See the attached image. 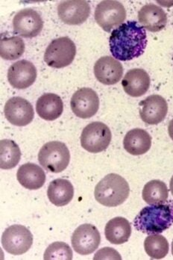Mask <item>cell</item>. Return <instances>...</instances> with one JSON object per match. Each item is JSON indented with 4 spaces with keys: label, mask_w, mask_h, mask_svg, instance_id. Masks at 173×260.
<instances>
[{
    "label": "cell",
    "mask_w": 173,
    "mask_h": 260,
    "mask_svg": "<svg viewBox=\"0 0 173 260\" xmlns=\"http://www.w3.org/2000/svg\"><path fill=\"white\" fill-rule=\"evenodd\" d=\"M125 150L133 156L145 154L150 150L152 146V137L146 130L131 129L125 135L123 140Z\"/></svg>",
    "instance_id": "19"
},
{
    "label": "cell",
    "mask_w": 173,
    "mask_h": 260,
    "mask_svg": "<svg viewBox=\"0 0 173 260\" xmlns=\"http://www.w3.org/2000/svg\"><path fill=\"white\" fill-rule=\"evenodd\" d=\"M33 244V236L23 225H12L3 233L2 245L11 254L17 256L26 253Z\"/></svg>",
    "instance_id": "7"
},
{
    "label": "cell",
    "mask_w": 173,
    "mask_h": 260,
    "mask_svg": "<svg viewBox=\"0 0 173 260\" xmlns=\"http://www.w3.org/2000/svg\"><path fill=\"white\" fill-rule=\"evenodd\" d=\"M110 128L101 122H93L84 128L81 136V144L87 151L97 153L104 151L112 142Z\"/></svg>",
    "instance_id": "6"
},
{
    "label": "cell",
    "mask_w": 173,
    "mask_h": 260,
    "mask_svg": "<svg viewBox=\"0 0 173 260\" xmlns=\"http://www.w3.org/2000/svg\"><path fill=\"white\" fill-rule=\"evenodd\" d=\"M94 17L104 31L110 32L113 28L123 24L126 18V11L120 2L106 0L98 4Z\"/></svg>",
    "instance_id": "8"
},
{
    "label": "cell",
    "mask_w": 173,
    "mask_h": 260,
    "mask_svg": "<svg viewBox=\"0 0 173 260\" xmlns=\"http://www.w3.org/2000/svg\"><path fill=\"white\" fill-rule=\"evenodd\" d=\"M143 199L149 205L163 204L167 201L169 190L165 182L161 180H151L146 184L142 192Z\"/></svg>",
    "instance_id": "24"
},
{
    "label": "cell",
    "mask_w": 173,
    "mask_h": 260,
    "mask_svg": "<svg viewBox=\"0 0 173 260\" xmlns=\"http://www.w3.org/2000/svg\"><path fill=\"white\" fill-rule=\"evenodd\" d=\"M93 259H122V257L115 249L103 247L95 254Z\"/></svg>",
    "instance_id": "29"
},
{
    "label": "cell",
    "mask_w": 173,
    "mask_h": 260,
    "mask_svg": "<svg viewBox=\"0 0 173 260\" xmlns=\"http://www.w3.org/2000/svg\"><path fill=\"white\" fill-rule=\"evenodd\" d=\"M128 182L117 174H108L95 188L96 201L108 207H115L123 204L129 196Z\"/></svg>",
    "instance_id": "3"
},
{
    "label": "cell",
    "mask_w": 173,
    "mask_h": 260,
    "mask_svg": "<svg viewBox=\"0 0 173 260\" xmlns=\"http://www.w3.org/2000/svg\"><path fill=\"white\" fill-rule=\"evenodd\" d=\"M44 21L36 11L25 9L19 11L13 19L14 32L25 39L36 37L42 31Z\"/></svg>",
    "instance_id": "9"
},
{
    "label": "cell",
    "mask_w": 173,
    "mask_h": 260,
    "mask_svg": "<svg viewBox=\"0 0 173 260\" xmlns=\"http://www.w3.org/2000/svg\"><path fill=\"white\" fill-rule=\"evenodd\" d=\"M168 132H169V136L173 141V119L169 122V127H168Z\"/></svg>",
    "instance_id": "30"
},
{
    "label": "cell",
    "mask_w": 173,
    "mask_h": 260,
    "mask_svg": "<svg viewBox=\"0 0 173 260\" xmlns=\"http://www.w3.org/2000/svg\"><path fill=\"white\" fill-rule=\"evenodd\" d=\"M172 59H173V57H172Z\"/></svg>",
    "instance_id": "33"
},
{
    "label": "cell",
    "mask_w": 173,
    "mask_h": 260,
    "mask_svg": "<svg viewBox=\"0 0 173 260\" xmlns=\"http://www.w3.org/2000/svg\"><path fill=\"white\" fill-rule=\"evenodd\" d=\"M122 85L127 94L139 98L148 91L150 78L144 70L134 68L126 73L122 80Z\"/></svg>",
    "instance_id": "17"
},
{
    "label": "cell",
    "mask_w": 173,
    "mask_h": 260,
    "mask_svg": "<svg viewBox=\"0 0 173 260\" xmlns=\"http://www.w3.org/2000/svg\"><path fill=\"white\" fill-rule=\"evenodd\" d=\"M25 52V43L21 38L13 36L2 37L0 41V55L2 58L8 61L18 59Z\"/></svg>",
    "instance_id": "26"
},
{
    "label": "cell",
    "mask_w": 173,
    "mask_h": 260,
    "mask_svg": "<svg viewBox=\"0 0 173 260\" xmlns=\"http://www.w3.org/2000/svg\"><path fill=\"white\" fill-rule=\"evenodd\" d=\"M36 111L41 118L52 121L58 119L63 113V101L55 93H44L38 100Z\"/></svg>",
    "instance_id": "21"
},
{
    "label": "cell",
    "mask_w": 173,
    "mask_h": 260,
    "mask_svg": "<svg viewBox=\"0 0 173 260\" xmlns=\"http://www.w3.org/2000/svg\"><path fill=\"white\" fill-rule=\"evenodd\" d=\"M71 242L76 253L89 255L99 246L101 236L96 226L90 223H84L74 231Z\"/></svg>",
    "instance_id": "10"
},
{
    "label": "cell",
    "mask_w": 173,
    "mask_h": 260,
    "mask_svg": "<svg viewBox=\"0 0 173 260\" xmlns=\"http://www.w3.org/2000/svg\"><path fill=\"white\" fill-rule=\"evenodd\" d=\"M17 178L20 185L27 189L37 190L45 183L46 174L37 165L25 163L17 171Z\"/></svg>",
    "instance_id": "20"
},
{
    "label": "cell",
    "mask_w": 173,
    "mask_h": 260,
    "mask_svg": "<svg viewBox=\"0 0 173 260\" xmlns=\"http://www.w3.org/2000/svg\"><path fill=\"white\" fill-rule=\"evenodd\" d=\"M49 200L56 207H63L70 204L74 196V188L69 180L56 179L50 182L47 190Z\"/></svg>",
    "instance_id": "22"
},
{
    "label": "cell",
    "mask_w": 173,
    "mask_h": 260,
    "mask_svg": "<svg viewBox=\"0 0 173 260\" xmlns=\"http://www.w3.org/2000/svg\"><path fill=\"white\" fill-rule=\"evenodd\" d=\"M138 20L144 28L152 32H158L166 27L167 16L159 6L147 4L139 11Z\"/></svg>",
    "instance_id": "18"
},
{
    "label": "cell",
    "mask_w": 173,
    "mask_h": 260,
    "mask_svg": "<svg viewBox=\"0 0 173 260\" xmlns=\"http://www.w3.org/2000/svg\"><path fill=\"white\" fill-rule=\"evenodd\" d=\"M76 55V47L74 41L68 37L53 40L44 53V61L54 68L67 67L74 61Z\"/></svg>",
    "instance_id": "5"
},
{
    "label": "cell",
    "mask_w": 173,
    "mask_h": 260,
    "mask_svg": "<svg viewBox=\"0 0 173 260\" xmlns=\"http://www.w3.org/2000/svg\"><path fill=\"white\" fill-rule=\"evenodd\" d=\"M44 258L46 260H71L73 259L72 249L64 242H53L47 247Z\"/></svg>",
    "instance_id": "28"
},
{
    "label": "cell",
    "mask_w": 173,
    "mask_h": 260,
    "mask_svg": "<svg viewBox=\"0 0 173 260\" xmlns=\"http://www.w3.org/2000/svg\"><path fill=\"white\" fill-rule=\"evenodd\" d=\"M173 223V201L144 207L134 218V226L146 234H161Z\"/></svg>",
    "instance_id": "2"
},
{
    "label": "cell",
    "mask_w": 173,
    "mask_h": 260,
    "mask_svg": "<svg viewBox=\"0 0 173 260\" xmlns=\"http://www.w3.org/2000/svg\"><path fill=\"white\" fill-rule=\"evenodd\" d=\"M38 161L44 169L58 174L69 166L71 153L63 142H50L41 147L38 153Z\"/></svg>",
    "instance_id": "4"
},
{
    "label": "cell",
    "mask_w": 173,
    "mask_h": 260,
    "mask_svg": "<svg viewBox=\"0 0 173 260\" xmlns=\"http://www.w3.org/2000/svg\"><path fill=\"white\" fill-rule=\"evenodd\" d=\"M21 151L14 141L3 139L0 141V168L2 169H14L20 162Z\"/></svg>",
    "instance_id": "25"
},
{
    "label": "cell",
    "mask_w": 173,
    "mask_h": 260,
    "mask_svg": "<svg viewBox=\"0 0 173 260\" xmlns=\"http://www.w3.org/2000/svg\"><path fill=\"white\" fill-rule=\"evenodd\" d=\"M144 248L152 259H161L169 252V243L161 235L151 234L145 239Z\"/></svg>",
    "instance_id": "27"
},
{
    "label": "cell",
    "mask_w": 173,
    "mask_h": 260,
    "mask_svg": "<svg viewBox=\"0 0 173 260\" xmlns=\"http://www.w3.org/2000/svg\"><path fill=\"white\" fill-rule=\"evenodd\" d=\"M172 253L173 255V241H172Z\"/></svg>",
    "instance_id": "32"
},
{
    "label": "cell",
    "mask_w": 173,
    "mask_h": 260,
    "mask_svg": "<svg viewBox=\"0 0 173 260\" xmlns=\"http://www.w3.org/2000/svg\"><path fill=\"white\" fill-rule=\"evenodd\" d=\"M37 78V70L31 61L20 60L13 64L8 71V80L13 88L25 89Z\"/></svg>",
    "instance_id": "14"
},
{
    "label": "cell",
    "mask_w": 173,
    "mask_h": 260,
    "mask_svg": "<svg viewBox=\"0 0 173 260\" xmlns=\"http://www.w3.org/2000/svg\"><path fill=\"white\" fill-rule=\"evenodd\" d=\"M90 14V5L83 0L63 1L58 6V17L63 23L71 26L82 24Z\"/></svg>",
    "instance_id": "13"
},
{
    "label": "cell",
    "mask_w": 173,
    "mask_h": 260,
    "mask_svg": "<svg viewBox=\"0 0 173 260\" xmlns=\"http://www.w3.org/2000/svg\"><path fill=\"white\" fill-rule=\"evenodd\" d=\"M169 188H170L171 193H172L173 196V176L171 178L170 183H169Z\"/></svg>",
    "instance_id": "31"
},
{
    "label": "cell",
    "mask_w": 173,
    "mask_h": 260,
    "mask_svg": "<svg viewBox=\"0 0 173 260\" xmlns=\"http://www.w3.org/2000/svg\"><path fill=\"white\" fill-rule=\"evenodd\" d=\"M140 115L143 121L149 125H156L164 120L168 112L166 100L160 95H151L139 104Z\"/></svg>",
    "instance_id": "15"
},
{
    "label": "cell",
    "mask_w": 173,
    "mask_h": 260,
    "mask_svg": "<svg viewBox=\"0 0 173 260\" xmlns=\"http://www.w3.org/2000/svg\"><path fill=\"white\" fill-rule=\"evenodd\" d=\"M109 46L114 58L131 61L144 53L147 46V31L137 22H126L112 31Z\"/></svg>",
    "instance_id": "1"
},
{
    "label": "cell",
    "mask_w": 173,
    "mask_h": 260,
    "mask_svg": "<svg viewBox=\"0 0 173 260\" xmlns=\"http://www.w3.org/2000/svg\"><path fill=\"white\" fill-rule=\"evenodd\" d=\"M105 234L107 240L113 245H122L128 242L131 236V224L123 217H116L108 222Z\"/></svg>",
    "instance_id": "23"
},
{
    "label": "cell",
    "mask_w": 173,
    "mask_h": 260,
    "mask_svg": "<svg viewBox=\"0 0 173 260\" xmlns=\"http://www.w3.org/2000/svg\"><path fill=\"white\" fill-rule=\"evenodd\" d=\"M71 106L76 116L82 119L90 118L94 116L99 110V96L91 88H80L75 92Z\"/></svg>",
    "instance_id": "11"
},
{
    "label": "cell",
    "mask_w": 173,
    "mask_h": 260,
    "mask_svg": "<svg viewBox=\"0 0 173 260\" xmlns=\"http://www.w3.org/2000/svg\"><path fill=\"white\" fill-rule=\"evenodd\" d=\"M93 70L97 80L106 85H115L123 75V68L120 61L111 56L100 58L95 63Z\"/></svg>",
    "instance_id": "16"
},
{
    "label": "cell",
    "mask_w": 173,
    "mask_h": 260,
    "mask_svg": "<svg viewBox=\"0 0 173 260\" xmlns=\"http://www.w3.org/2000/svg\"><path fill=\"white\" fill-rule=\"evenodd\" d=\"M4 113L8 121L17 126H27L34 117L32 105L20 96H14L7 101Z\"/></svg>",
    "instance_id": "12"
}]
</instances>
